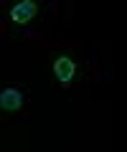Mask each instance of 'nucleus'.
<instances>
[{"mask_svg": "<svg viewBox=\"0 0 127 152\" xmlns=\"http://www.w3.org/2000/svg\"><path fill=\"white\" fill-rule=\"evenodd\" d=\"M74 71H76V66H74L71 58H66V56H61V58L54 61V74L56 79H59L61 84H69L74 79Z\"/></svg>", "mask_w": 127, "mask_h": 152, "instance_id": "nucleus-2", "label": "nucleus"}, {"mask_svg": "<svg viewBox=\"0 0 127 152\" xmlns=\"http://www.w3.org/2000/svg\"><path fill=\"white\" fill-rule=\"evenodd\" d=\"M23 104V94L18 89H5L0 91V109L3 112H18Z\"/></svg>", "mask_w": 127, "mask_h": 152, "instance_id": "nucleus-3", "label": "nucleus"}, {"mask_svg": "<svg viewBox=\"0 0 127 152\" xmlns=\"http://www.w3.org/2000/svg\"><path fill=\"white\" fill-rule=\"evenodd\" d=\"M36 13H38V5H36L33 0H23V3H15L13 5L10 18H13V23H28Z\"/></svg>", "mask_w": 127, "mask_h": 152, "instance_id": "nucleus-1", "label": "nucleus"}]
</instances>
